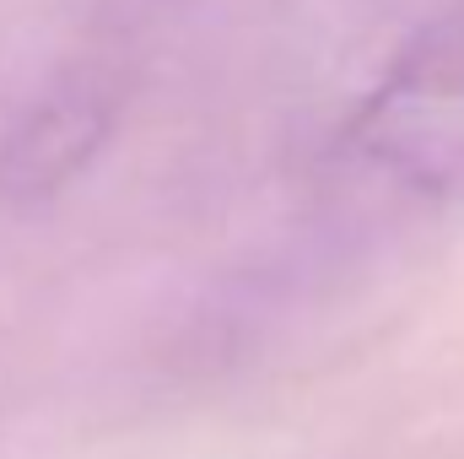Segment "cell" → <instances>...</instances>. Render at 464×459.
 Masks as SVG:
<instances>
[{
	"instance_id": "cell-1",
	"label": "cell",
	"mask_w": 464,
	"mask_h": 459,
	"mask_svg": "<svg viewBox=\"0 0 464 459\" xmlns=\"http://www.w3.org/2000/svg\"><path fill=\"white\" fill-rule=\"evenodd\" d=\"M335 162L411 206L464 200V5L372 76L335 130Z\"/></svg>"
},
{
	"instance_id": "cell-2",
	"label": "cell",
	"mask_w": 464,
	"mask_h": 459,
	"mask_svg": "<svg viewBox=\"0 0 464 459\" xmlns=\"http://www.w3.org/2000/svg\"><path fill=\"white\" fill-rule=\"evenodd\" d=\"M119 124V87L98 65L60 71L0 135V200L49 206L109 146Z\"/></svg>"
}]
</instances>
